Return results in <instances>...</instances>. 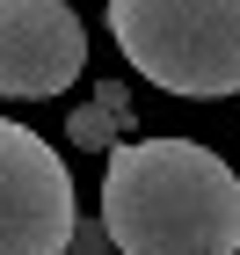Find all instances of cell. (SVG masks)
I'll return each mask as SVG.
<instances>
[{"label":"cell","instance_id":"obj_1","mask_svg":"<svg viewBox=\"0 0 240 255\" xmlns=\"http://www.w3.org/2000/svg\"><path fill=\"white\" fill-rule=\"evenodd\" d=\"M102 226L117 255H233L240 175L197 138H124L102 168Z\"/></svg>","mask_w":240,"mask_h":255},{"label":"cell","instance_id":"obj_2","mask_svg":"<svg viewBox=\"0 0 240 255\" xmlns=\"http://www.w3.org/2000/svg\"><path fill=\"white\" fill-rule=\"evenodd\" d=\"M109 37L167 95H240V0H109Z\"/></svg>","mask_w":240,"mask_h":255},{"label":"cell","instance_id":"obj_3","mask_svg":"<svg viewBox=\"0 0 240 255\" xmlns=\"http://www.w3.org/2000/svg\"><path fill=\"white\" fill-rule=\"evenodd\" d=\"M73 219L80 204L59 146L0 117V255H66Z\"/></svg>","mask_w":240,"mask_h":255},{"label":"cell","instance_id":"obj_4","mask_svg":"<svg viewBox=\"0 0 240 255\" xmlns=\"http://www.w3.org/2000/svg\"><path fill=\"white\" fill-rule=\"evenodd\" d=\"M87 66V29L66 0H0V95L44 102Z\"/></svg>","mask_w":240,"mask_h":255},{"label":"cell","instance_id":"obj_5","mask_svg":"<svg viewBox=\"0 0 240 255\" xmlns=\"http://www.w3.org/2000/svg\"><path fill=\"white\" fill-rule=\"evenodd\" d=\"M124 131H131V124H124L117 110H102V102H80L73 117H66V138H73L80 153H109V146H117Z\"/></svg>","mask_w":240,"mask_h":255},{"label":"cell","instance_id":"obj_6","mask_svg":"<svg viewBox=\"0 0 240 255\" xmlns=\"http://www.w3.org/2000/svg\"><path fill=\"white\" fill-rule=\"evenodd\" d=\"M66 255H109V226H102V219H73Z\"/></svg>","mask_w":240,"mask_h":255},{"label":"cell","instance_id":"obj_7","mask_svg":"<svg viewBox=\"0 0 240 255\" xmlns=\"http://www.w3.org/2000/svg\"><path fill=\"white\" fill-rule=\"evenodd\" d=\"M95 102H102V110H117V117H124V124H131V95H124L117 80H102V88H95Z\"/></svg>","mask_w":240,"mask_h":255},{"label":"cell","instance_id":"obj_8","mask_svg":"<svg viewBox=\"0 0 240 255\" xmlns=\"http://www.w3.org/2000/svg\"><path fill=\"white\" fill-rule=\"evenodd\" d=\"M233 255H240V248H233Z\"/></svg>","mask_w":240,"mask_h":255}]
</instances>
